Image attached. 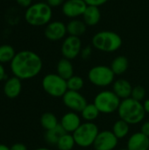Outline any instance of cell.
<instances>
[{
  "label": "cell",
  "instance_id": "obj_36",
  "mask_svg": "<svg viewBox=\"0 0 149 150\" xmlns=\"http://www.w3.org/2000/svg\"><path fill=\"white\" fill-rule=\"evenodd\" d=\"M6 77V71H5V69L4 67L3 64L0 63V82L4 80Z\"/></svg>",
  "mask_w": 149,
  "mask_h": 150
},
{
  "label": "cell",
  "instance_id": "obj_35",
  "mask_svg": "<svg viewBox=\"0 0 149 150\" xmlns=\"http://www.w3.org/2000/svg\"><path fill=\"white\" fill-rule=\"evenodd\" d=\"M141 132L149 137V121H146L142 124L141 128Z\"/></svg>",
  "mask_w": 149,
  "mask_h": 150
},
{
  "label": "cell",
  "instance_id": "obj_5",
  "mask_svg": "<svg viewBox=\"0 0 149 150\" xmlns=\"http://www.w3.org/2000/svg\"><path fill=\"white\" fill-rule=\"evenodd\" d=\"M99 128L94 122H84L72 134L76 145L80 148H89L93 146L94 142L99 134Z\"/></svg>",
  "mask_w": 149,
  "mask_h": 150
},
{
  "label": "cell",
  "instance_id": "obj_27",
  "mask_svg": "<svg viewBox=\"0 0 149 150\" xmlns=\"http://www.w3.org/2000/svg\"><path fill=\"white\" fill-rule=\"evenodd\" d=\"M76 146V142L72 134L65 133L56 144L58 150H72Z\"/></svg>",
  "mask_w": 149,
  "mask_h": 150
},
{
  "label": "cell",
  "instance_id": "obj_8",
  "mask_svg": "<svg viewBox=\"0 0 149 150\" xmlns=\"http://www.w3.org/2000/svg\"><path fill=\"white\" fill-rule=\"evenodd\" d=\"M115 74L111 67L105 65H97L92 67L88 72V79L90 83L97 87H106L114 83Z\"/></svg>",
  "mask_w": 149,
  "mask_h": 150
},
{
  "label": "cell",
  "instance_id": "obj_38",
  "mask_svg": "<svg viewBox=\"0 0 149 150\" xmlns=\"http://www.w3.org/2000/svg\"><path fill=\"white\" fill-rule=\"evenodd\" d=\"M0 150H11L10 148L4 144H0Z\"/></svg>",
  "mask_w": 149,
  "mask_h": 150
},
{
  "label": "cell",
  "instance_id": "obj_37",
  "mask_svg": "<svg viewBox=\"0 0 149 150\" xmlns=\"http://www.w3.org/2000/svg\"><path fill=\"white\" fill-rule=\"evenodd\" d=\"M143 107L146 113H149V99H146L143 103Z\"/></svg>",
  "mask_w": 149,
  "mask_h": 150
},
{
  "label": "cell",
  "instance_id": "obj_34",
  "mask_svg": "<svg viewBox=\"0 0 149 150\" xmlns=\"http://www.w3.org/2000/svg\"><path fill=\"white\" fill-rule=\"evenodd\" d=\"M11 150H27V147L23 143H14L11 147H10Z\"/></svg>",
  "mask_w": 149,
  "mask_h": 150
},
{
  "label": "cell",
  "instance_id": "obj_39",
  "mask_svg": "<svg viewBox=\"0 0 149 150\" xmlns=\"http://www.w3.org/2000/svg\"><path fill=\"white\" fill-rule=\"evenodd\" d=\"M33 150H51L49 149H47V148H38V149H35Z\"/></svg>",
  "mask_w": 149,
  "mask_h": 150
},
{
  "label": "cell",
  "instance_id": "obj_3",
  "mask_svg": "<svg viewBox=\"0 0 149 150\" xmlns=\"http://www.w3.org/2000/svg\"><path fill=\"white\" fill-rule=\"evenodd\" d=\"M53 18V8L47 2H37L32 4L25 12V20L32 26L47 25Z\"/></svg>",
  "mask_w": 149,
  "mask_h": 150
},
{
  "label": "cell",
  "instance_id": "obj_6",
  "mask_svg": "<svg viewBox=\"0 0 149 150\" xmlns=\"http://www.w3.org/2000/svg\"><path fill=\"white\" fill-rule=\"evenodd\" d=\"M121 99L112 91H102L98 92L94 98V105L100 113L111 114L118 112Z\"/></svg>",
  "mask_w": 149,
  "mask_h": 150
},
{
  "label": "cell",
  "instance_id": "obj_1",
  "mask_svg": "<svg viewBox=\"0 0 149 150\" xmlns=\"http://www.w3.org/2000/svg\"><path fill=\"white\" fill-rule=\"evenodd\" d=\"M43 67L40 56L31 50H22L16 53L10 63L13 76L20 80H28L37 76Z\"/></svg>",
  "mask_w": 149,
  "mask_h": 150
},
{
  "label": "cell",
  "instance_id": "obj_32",
  "mask_svg": "<svg viewBox=\"0 0 149 150\" xmlns=\"http://www.w3.org/2000/svg\"><path fill=\"white\" fill-rule=\"evenodd\" d=\"M65 1H66V0H46L47 4L49 6H51L52 8H55V7L61 6Z\"/></svg>",
  "mask_w": 149,
  "mask_h": 150
},
{
  "label": "cell",
  "instance_id": "obj_24",
  "mask_svg": "<svg viewBox=\"0 0 149 150\" xmlns=\"http://www.w3.org/2000/svg\"><path fill=\"white\" fill-rule=\"evenodd\" d=\"M40 122L41 127L46 131L51 130V129L56 127L60 124V122L58 121L57 117L52 112H45V113H43L41 115V117H40Z\"/></svg>",
  "mask_w": 149,
  "mask_h": 150
},
{
  "label": "cell",
  "instance_id": "obj_12",
  "mask_svg": "<svg viewBox=\"0 0 149 150\" xmlns=\"http://www.w3.org/2000/svg\"><path fill=\"white\" fill-rule=\"evenodd\" d=\"M119 139L115 136L112 131L104 130L97 134L93 148L95 150H113L118 146Z\"/></svg>",
  "mask_w": 149,
  "mask_h": 150
},
{
  "label": "cell",
  "instance_id": "obj_21",
  "mask_svg": "<svg viewBox=\"0 0 149 150\" xmlns=\"http://www.w3.org/2000/svg\"><path fill=\"white\" fill-rule=\"evenodd\" d=\"M129 66L128 59L124 55H119L114 58L111 63V69L115 76H120L126 73Z\"/></svg>",
  "mask_w": 149,
  "mask_h": 150
},
{
  "label": "cell",
  "instance_id": "obj_2",
  "mask_svg": "<svg viewBox=\"0 0 149 150\" xmlns=\"http://www.w3.org/2000/svg\"><path fill=\"white\" fill-rule=\"evenodd\" d=\"M118 114L120 120H123L129 125H137L144 120L146 112L141 102L128 98L121 100Z\"/></svg>",
  "mask_w": 149,
  "mask_h": 150
},
{
  "label": "cell",
  "instance_id": "obj_13",
  "mask_svg": "<svg viewBox=\"0 0 149 150\" xmlns=\"http://www.w3.org/2000/svg\"><path fill=\"white\" fill-rule=\"evenodd\" d=\"M87 6L83 0H66L61 5V11L68 18H78L83 15Z\"/></svg>",
  "mask_w": 149,
  "mask_h": 150
},
{
  "label": "cell",
  "instance_id": "obj_17",
  "mask_svg": "<svg viewBox=\"0 0 149 150\" xmlns=\"http://www.w3.org/2000/svg\"><path fill=\"white\" fill-rule=\"evenodd\" d=\"M133 86L127 80L124 78H119L112 83V91L121 99H126L131 98Z\"/></svg>",
  "mask_w": 149,
  "mask_h": 150
},
{
  "label": "cell",
  "instance_id": "obj_40",
  "mask_svg": "<svg viewBox=\"0 0 149 150\" xmlns=\"http://www.w3.org/2000/svg\"><path fill=\"white\" fill-rule=\"evenodd\" d=\"M120 150H128L127 149H120Z\"/></svg>",
  "mask_w": 149,
  "mask_h": 150
},
{
  "label": "cell",
  "instance_id": "obj_10",
  "mask_svg": "<svg viewBox=\"0 0 149 150\" xmlns=\"http://www.w3.org/2000/svg\"><path fill=\"white\" fill-rule=\"evenodd\" d=\"M62 102L67 108L75 112H81L88 105L86 98L80 91H68L62 97Z\"/></svg>",
  "mask_w": 149,
  "mask_h": 150
},
{
  "label": "cell",
  "instance_id": "obj_15",
  "mask_svg": "<svg viewBox=\"0 0 149 150\" xmlns=\"http://www.w3.org/2000/svg\"><path fill=\"white\" fill-rule=\"evenodd\" d=\"M22 80L18 78L15 76H12L11 77H8L3 87V91L4 95L11 99L18 98L22 91Z\"/></svg>",
  "mask_w": 149,
  "mask_h": 150
},
{
  "label": "cell",
  "instance_id": "obj_14",
  "mask_svg": "<svg viewBox=\"0 0 149 150\" xmlns=\"http://www.w3.org/2000/svg\"><path fill=\"white\" fill-rule=\"evenodd\" d=\"M81 124V117L78 115L77 112L72 111L65 113L60 120L61 127L64 129L66 133L68 134H73L80 127Z\"/></svg>",
  "mask_w": 149,
  "mask_h": 150
},
{
  "label": "cell",
  "instance_id": "obj_11",
  "mask_svg": "<svg viewBox=\"0 0 149 150\" xmlns=\"http://www.w3.org/2000/svg\"><path fill=\"white\" fill-rule=\"evenodd\" d=\"M44 34L48 40L58 41L64 40L67 37V25L60 20H54L49 22L44 31Z\"/></svg>",
  "mask_w": 149,
  "mask_h": 150
},
{
  "label": "cell",
  "instance_id": "obj_20",
  "mask_svg": "<svg viewBox=\"0 0 149 150\" xmlns=\"http://www.w3.org/2000/svg\"><path fill=\"white\" fill-rule=\"evenodd\" d=\"M57 74L63 79L68 80L74 76V67L70 60L62 58L61 59L56 66Z\"/></svg>",
  "mask_w": 149,
  "mask_h": 150
},
{
  "label": "cell",
  "instance_id": "obj_31",
  "mask_svg": "<svg viewBox=\"0 0 149 150\" xmlns=\"http://www.w3.org/2000/svg\"><path fill=\"white\" fill-rule=\"evenodd\" d=\"M87 5H92V6H101L103 4H105V3H107L109 0H83Z\"/></svg>",
  "mask_w": 149,
  "mask_h": 150
},
{
  "label": "cell",
  "instance_id": "obj_23",
  "mask_svg": "<svg viewBox=\"0 0 149 150\" xmlns=\"http://www.w3.org/2000/svg\"><path fill=\"white\" fill-rule=\"evenodd\" d=\"M66 132L64 131V129L59 124L56 127H54V128H53L51 130L46 131V133H45V141L49 145H55L56 146V144L59 142L60 138Z\"/></svg>",
  "mask_w": 149,
  "mask_h": 150
},
{
  "label": "cell",
  "instance_id": "obj_26",
  "mask_svg": "<svg viewBox=\"0 0 149 150\" xmlns=\"http://www.w3.org/2000/svg\"><path fill=\"white\" fill-rule=\"evenodd\" d=\"M16 54L15 49L12 46L8 44H4L0 46V63H11Z\"/></svg>",
  "mask_w": 149,
  "mask_h": 150
},
{
  "label": "cell",
  "instance_id": "obj_16",
  "mask_svg": "<svg viewBox=\"0 0 149 150\" xmlns=\"http://www.w3.org/2000/svg\"><path fill=\"white\" fill-rule=\"evenodd\" d=\"M126 149L128 150H149V137L141 132L133 134L127 140Z\"/></svg>",
  "mask_w": 149,
  "mask_h": 150
},
{
  "label": "cell",
  "instance_id": "obj_4",
  "mask_svg": "<svg viewBox=\"0 0 149 150\" xmlns=\"http://www.w3.org/2000/svg\"><path fill=\"white\" fill-rule=\"evenodd\" d=\"M92 47L101 52L113 53L122 46V38L112 31H100L96 33L91 39Z\"/></svg>",
  "mask_w": 149,
  "mask_h": 150
},
{
  "label": "cell",
  "instance_id": "obj_25",
  "mask_svg": "<svg viewBox=\"0 0 149 150\" xmlns=\"http://www.w3.org/2000/svg\"><path fill=\"white\" fill-rule=\"evenodd\" d=\"M80 113L81 118L84 120L86 122H93L95 120L98 118L100 112L94 104H88Z\"/></svg>",
  "mask_w": 149,
  "mask_h": 150
},
{
  "label": "cell",
  "instance_id": "obj_19",
  "mask_svg": "<svg viewBox=\"0 0 149 150\" xmlns=\"http://www.w3.org/2000/svg\"><path fill=\"white\" fill-rule=\"evenodd\" d=\"M87 30V25L84 23L83 19L74 18L71 19L67 24V32L68 35L81 37L84 34Z\"/></svg>",
  "mask_w": 149,
  "mask_h": 150
},
{
  "label": "cell",
  "instance_id": "obj_29",
  "mask_svg": "<svg viewBox=\"0 0 149 150\" xmlns=\"http://www.w3.org/2000/svg\"><path fill=\"white\" fill-rule=\"evenodd\" d=\"M145 97H146V90H145V88L143 86L137 85V86L133 88L132 95H131L132 98L141 102L142 100H144Z\"/></svg>",
  "mask_w": 149,
  "mask_h": 150
},
{
  "label": "cell",
  "instance_id": "obj_28",
  "mask_svg": "<svg viewBox=\"0 0 149 150\" xmlns=\"http://www.w3.org/2000/svg\"><path fill=\"white\" fill-rule=\"evenodd\" d=\"M68 91H80L84 86L83 78L79 76H73L69 79L67 80Z\"/></svg>",
  "mask_w": 149,
  "mask_h": 150
},
{
  "label": "cell",
  "instance_id": "obj_33",
  "mask_svg": "<svg viewBox=\"0 0 149 150\" xmlns=\"http://www.w3.org/2000/svg\"><path fill=\"white\" fill-rule=\"evenodd\" d=\"M16 3L22 8L27 9L29 6L32 4V0H16Z\"/></svg>",
  "mask_w": 149,
  "mask_h": 150
},
{
  "label": "cell",
  "instance_id": "obj_7",
  "mask_svg": "<svg viewBox=\"0 0 149 150\" xmlns=\"http://www.w3.org/2000/svg\"><path fill=\"white\" fill-rule=\"evenodd\" d=\"M41 84L45 92L53 98H62L68 91L67 80L63 79L57 73L46 75L42 79Z\"/></svg>",
  "mask_w": 149,
  "mask_h": 150
},
{
  "label": "cell",
  "instance_id": "obj_22",
  "mask_svg": "<svg viewBox=\"0 0 149 150\" xmlns=\"http://www.w3.org/2000/svg\"><path fill=\"white\" fill-rule=\"evenodd\" d=\"M112 131L119 140L124 139L129 134L130 125L128 123H126V121H124L123 120L119 119L117 121H115V123L113 124Z\"/></svg>",
  "mask_w": 149,
  "mask_h": 150
},
{
  "label": "cell",
  "instance_id": "obj_30",
  "mask_svg": "<svg viewBox=\"0 0 149 150\" xmlns=\"http://www.w3.org/2000/svg\"><path fill=\"white\" fill-rule=\"evenodd\" d=\"M92 54V47L88 45L86 47H83L81 50L80 53V56L83 59V60H88Z\"/></svg>",
  "mask_w": 149,
  "mask_h": 150
},
{
  "label": "cell",
  "instance_id": "obj_18",
  "mask_svg": "<svg viewBox=\"0 0 149 150\" xmlns=\"http://www.w3.org/2000/svg\"><path fill=\"white\" fill-rule=\"evenodd\" d=\"M82 17L87 26H93L99 23L101 19V11L97 6L88 5Z\"/></svg>",
  "mask_w": 149,
  "mask_h": 150
},
{
  "label": "cell",
  "instance_id": "obj_9",
  "mask_svg": "<svg viewBox=\"0 0 149 150\" xmlns=\"http://www.w3.org/2000/svg\"><path fill=\"white\" fill-rule=\"evenodd\" d=\"M82 48L83 46L80 37L68 35L61 43V52L63 58L71 61L80 55Z\"/></svg>",
  "mask_w": 149,
  "mask_h": 150
}]
</instances>
